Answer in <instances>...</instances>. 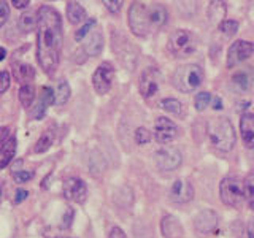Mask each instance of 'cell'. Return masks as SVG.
Segmentation results:
<instances>
[{
    "instance_id": "cell-1",
    "label": "cell",
    "mask_w": 254,
    "mask_h": 238,
    "mask_svg": "<svg viewBox=\"0 0 254 238\" xmlns=\"http://www.w3.org/2000/svg\"><path fill=\"white\" fill-rule=\"evenodd\" d=\"M37 60L46 75H54L59 67L64 32L61 14L50 5H42L38 10Z\"/></svg>"
},
{
    "instance_id": "cell-2",
    "label": "cell",
    "mask_w": 254,
    "mask_h": 238,
    "mask_svg": "<svg viewBox=\"0 0 254 238\" xmlns=\"http://www.w3.org/2000/svg\"><path fill=\"white\" fill-rule=\"evenodd\" d=\"M169 19L165 6L161 3L133 2L127 13V22L133 35L148 37L151 32L161 29Z\"/></svg>"
},
{
    "instance_id": "cell-3",
    "label": "cell",
    "mask_w": 254,
    "mask_h": 238,
    "mask_svg": "<svg viewBox=\"0 0 254 238\" xmlns=\"http://www.w3.org/2000/svg\"><path fill=\"white\" fill-rule=\"evenodd\" d=\"M206 135L211 145L222 153H229L235 146L237 133L232 122L224 116H214L206 121Z\"/></svg>"
},
{
    "instance_id": "cell-4",
    "label": "cell",
    "mask_w": 254,
    "mask_h": 238,
    "mask_svg": "<svg viewBox=\"0 0 254 238\" xmlns=\"http://www.w3.org/2000/svg\"><path fill=\"white\" fill-rule=\"evenodd\" d=\"M205 79V71L198 63H186L175 70L172 76V84L181 92H192Z\"/></svg>"
},
{
    "instance_id": "cell-5",
    "label": "cell",
    "mask_w": 254,
    "mask_h": 238,
    "mask_svg": "<svg viewBox=\"0 0 254 238\" xmlns=\"http://www.w3.org/2000/svg\"><path fill=\"white\" fill-rule=\"evenodd\" d=\"M167 50L175 58H186V56H190L197 50V37L188 29H177L169 37Z\"/></svg>"
},
{
    "instance_id": "cell-6",
    "label": "cell",
    "mask_w": 254,
    "mask_h": 238,
    "mask_svg": "<svg viewBox=\"0 0 254 238\" xmlns=\"http://www.w3.org/2000/svg\"><path fill=\"white\" fill-rule=\"evenodd\" d=\"M221 200L227 206L238 208L245 203V181L237 177H227L219 184Z\"/></svg>"
},
{
    "instance_id": "cell-7",
    "label": "cell",
    "mask_w": 254,
    "mask_h": 238,
    "mask_svg": "<svg viewBox=\"0 0 254 238\" xmlns=\"http://www.w3.org/2000/svg\"><path fill=\"white\" fill-rule=\"evenodd\" d=\"M154 162L164 172L177 170L183 162V154L178 148L175 146H164L154 153Z\"/></svg>"
},
{
    "instance_id": "cell-8",
    "label": "cell",
    "mask_w": 254,
    "mask_h": 238,
    "mask_svg": "<svg viewBox=\"0 0 254 238\" xmlns=\"http://www.w3.org/2000/svg\"><path fill=\"white\" fill-rule=\"evenodd\" d=\"M115 79V67L111 62H102L100 65L95 68L92 75V86L97 94L103 95L107 94L111 86H113Z\"/></svg>"
},
{
    "instance_id": "cell-9",
    "label": "cell",
    "mask_w": 254,
    "mask_h": 238,
    "mask_svg": "<svg viewBox=\"0 0 254 238\" xmlns=\"http://www.w3.org/2000/svg\"><path fill=\"white\" fill-rule=\"evenodd\" d=\"M253 54H254L253 42H248V40H237V42H234L229 48L226 63L229 68H234L237 65H240L246 59H250Z\"/></svg>"
},
{
    "instance_id": "cell-10",
    "label": "cell",
    "mask_w": 254,
    "mask_h": 238,
    "mask_svg": "<svg viewBox=\"0 0 254 238\" xmlns=\"http://www.w3.org/2000/svg\"><path fill=\"white\" fill-rule=\"evenodd\" d=\"M162 84V75L156 67H149L140 76V94L145 99H151L159 92Z\"/></svg>"
},
{
    "instance_id": "cell-11",
    "label": "cell",
    "mask_w": 254,
    "mask_h": 238,
    "mask_svg": "<svg viewBox=\"0 0 254 238\" xmlns=\"http://www.w3.org/2000/svg\"><path fill=\"white\" fill-rule=\"evenodd\" d=\"M154 137L159 143H172L180 137V127L172 119L159 116L154 122Z\"/></svg>"
},
{
    "instance_id": "cell-12",
    "label": "cell",
    "mask_w": 254,
    "mask_h": 238,
    "mask_svg": "<svg viewBox=\"0 0 254 238\" xmlns=\"http://www.w3.org/2000/svg\"><path fill=\"white\" fill-rule=\"evenodd\" d=\"M62 190H64V197H65L67 200L75 202V203H83L87 197L86 182L81 178H76V177L67 178L64 181Z\"/></svg>"
},
{
    "instance_id": "cell-13",
    "label": "cell",
    "mask_w": 254,
    "mask_h": 238,
    "mask_svg": "<svg viewBox=\"0 0 254 238\" xmlns=\"http://www.w3.org/2000/svg\"><path fill=\"white\" fill-rule=\"evenodd\" d=\"M169 197L175 203H188L194 198V186L188 179H175L170 186Z\"/></svg>"
},
{
    "instance_id": "cell-14",
    "label": "cell",
    "mask_w": 254,
    "mask_h": 238,
    "mask_svg": "<svg viewBox=\"0 0 254 238\" xmlns=\"http://www.w3.org/2000/svg\"><path fill=\"white\" fill-rule=\"evenodd\" d=\"M218 221H219V216L216 214V211L203 210L194 218V229H195V232L200 235L211 234L213 230L216 229Z\"/></svg>"
},
{
    "instance_id": "cell-15",
    "label": "cell",
    "mask_w": 254,
    "mask_h": 238,
    "mask_svg": "<svg viewBox=\"0 0 254 238\" xmlns=\"http://www.w3.org/2000/svg\"><path fill=\"white\" fill-rule=\"evenodd\" d=\"M54 102H56V95H54V91L51 89V87H48V86L42 87V94H40L37 105L34 107V110L30 111V116L34 119H42L46 113L48 107Z\"/></svg>"
},
{
    "instance_id": "cell-16",
    "label": "cell",
    "mask_w": 254,
    "mask_h": 238,
    "mask_svg": "<svg viewBox=\"0 0 254 238\" xmlns=\"http://www.w3.org/2000/svg\"><path fill=\"white\" fill-rule=\"evenodd\" d=\"M161 232L165 238H183V235H185L181 222L175 216H172V214H165L162 218Z\"/></svg>"
},
{
    "instance_id": "cell-17",
    "label": "cell",
    "mask_w": 254,
    "mask_h": 238,
    "mask_svg": "<svg viewBox=\"0 0 254 238\" xmlns=\"http://www.w3.org/2000/svg\"><path fill=\"white\" fill-rule=\"evenodd\" d=\"M240 133L243 145L250 149H254V115L245 113L240 119Z\"/></svg>"
},
{
    "instance_id": "cell-18",
    "label": "cell",
    "mask_w": 254,
    "mask_h": 238,
    "mask_svg": "<svg viewBox=\"0 0 254 238\" xmlns=\"http://www.w3.org/2000/svg\"><path fill=\"white\" fill-rule=\"evenodd\" d=\"M35 76V70L29 63H24V62H14L13 63V78L16 79L18 83L24 84H29V81H32Z\"/></svg>"
},
{
    "instance_id": "cell-19",
    "label": "cell",
    "mask_w": 254,
    "mask_h": 238,
    "mask_svg": "<svg viewBox=\"0 0 254 238\" xmlns=\"http://www.w3.org/2000/svg\"><path fill=\"white\" fill-rule=\"evenodd\" d=\"M103 50V35L100 30H92L84 43V51L89 56H99Z\"/></svg>"
},
{
    "instance_id": "cell-20",
    "label": "cell",
    "mask_w": 254,
    "mask_h": 238,
    "mask_svg": "<svg viewBox=\"0 0 254 238\" xmlns=\"http://www.w3.org/2000/svg\"><path fill=\"white\" fill-rule=\"evenodd\" d=\"M14 154H16V138L13 135V137H10V140L0 148V170H3L5 167L13 161Z\"/></svg>"
},
{
    "instance_id": "cell-21",
    "label": "cell",
    "mask_w": 254,
    "mask_h": 238,
    "mask_svg": "<svg viewBox=\"0 0 254 238\" xmlns=\"http://www.w3.org/2000/svg\"><path fill=\"white\" fill-rule=\"evenodd\" d=\"M67 18L71 24H79L86 21V10L78 2H67Z\"/></svg>"
},
{
    "instance_id": "cell-22",
    "label": "cell",
    "mask_w": 254,
    "mask_h": 238,
    "mask_svg": "<svg viewBox=\"0 0 254 238\" xmlns=\"http://www.w3.org/2000/svg\"><path fill=\"white\" fill-rule=\"evenodd\" d=\"M70 84L67 83V79H59L58 86H56V91H54V95H56V105H64V103H67L68 99H70Z\"/></svg>"
},
{
    "instance_id": "cell-23",
    "label": "cell",
    "mask_w": 254,
    "mask_h": 238,
    "mask_svg": "<svg viewBox=\"0 0 254 238\" xmlns=\"http://www.w3.org/2000/svg\"><path fill=\"white\" fill-rule=\"evenodd\" d=\"M159 107H161L164 111L170 115H175V116H181L183 111H185V105L177 100V99H172V97H167V99H162L161 103H159Z\"/></svg>"
},
{
    "instance_id": "cell-24",
    "label": "cell",
    "mask_w": 254,
    "mask_h": 238,
    "mask_svg": "<svg viewBox=\"0 0 254 238\" xmlns=\"http://www.w3.org/2000/svg\"><path fill=\"white\" fill-rule=\"evenodd\" d=\"M54 137H56L54 130H51V129L45 130V132L42 133V137L38 138V141H37L35 148H34L35 153H38V154L46 153V151L53 146V143H54Z\"/></svg>"
},
{
    "instance_id": "cell-25",
    "label": "cell",
    "mask_w": 254,
    "mask_h": 238,
    "mask_svg": "<svg viewBox=\"0 0 254 238\" xmlns=\"http://www.w3.org/2000/svg\"><path fill=\"white\" fill-rule=\"evenodd\" d=\"M232 83L234 86H237L240 91H248L250 86L253 83V75L250 70H242L237 71V73L232 76Z\"/></svg>"
},
{
    "instance_id": "cell-26",
    "label": "cell",
    "mask_w": 254,
    "mask_h": 238,
    "mask_svg": "<svg viewBox=\"0 0 254 238\" xmlns=\"http://www.w3.org/2000/svg\"><path fill=\"white\" fill-rule=\"evenodd\" d=\"M38 26V14L35 13H32V11H26V13H22L21 14V18H19V29L22 32H32L35 27Z\"/></svg>"
},
{
    "instance_id": "cell-27",
    "label": "cell",
    "mask_w": 254,
    "mask_h": 238,
    "mask_svg": "<svg viewBox=\"0 0 254 238\" xmlns=\"http://www.w3.org/2000/svg\"><path fill=\"white\" fill-rule=\"evenodd\" d=\"M35 99V87L32 84H24L19 89V102L24 108H29Z\"/></svg>"
},
{
    "instance_id": "cell-28",
    "label": "cell",
    "mask_w": 254,
    "mask_h": 238,
    "mask_svg": "<svg viewBox=\"0 0 254 238\" xmlns=\"http://www.w3.org/2000/svg\"><path fill=\"white\" fill-rule=\"evenodd\" d=\"M213 102V95L210 92H198L194 99V105L197 111H203L206 110Z\"/></svg>"
},
{
    "instance_id": "cell-29",
    "label": "cell",
    "mask_w": 254,
    "mask_h": 238,
    "mask_svg": "<svg viewBox=\"0 0 254 238\" xmlns=\"http://www.w3.org/2000/svg\"><path fill=\"white\" fill-rule=\"evenodd\" d=\"M219 30L224 34L226 37H234L238 30V21L235 19H226L219 24Z\"/></svg>"
},
{
    "instance_id": "cell-30",
    "label": "cell",
    "mask_w": 254,
    "mask_h": 238,
    "mask_svg": "<svg viewBox=\"0 0 254 238\" xmlns=\"http://www.w3.org/2000/svg\"><path fill=\"white\" fill-rule=\"evenodd\" d=\"M245 203L254 210V179H245Z\"/></svg>"
},
{
    "instance_id": "cell-31",
    "label": "cell",
    "mask_w": 254,
    "mask_h": 238,
    "mask_svg": "<svg viewBox=\"0 0 254 238\" xmlns=\"http://www.w3.org/2000/svg\"><path fill=\"white\" fill-rule=\"evenodd\" d=\"M151 132L146 129V127H138L137 130H135V141L138 143V145H146V143L151 141Z\"/></svg>"
},
{
    "instance_id": "cell-32",
    "label": "cell",
    "mask_w": 254,
    "mask_h": 238,
    "mask_svg": "<svg viewBox=\"0 0 254 238\" xmlns=\"http://www.w3.org/2000/svg\"><path fill=\"white\" fill-rule=\"evenodd\" d=\"M11 175H13V179L16 182H19V184L27 182L34 178V172H29V170H14V172H11Z\"/></svg>"
},
{
    "instance_id": "cell-33",
    "label": "cell",
    "mask_w": 254,
    "mask_h": 238,
    "mask_svg": "<svg viewBox=\"0 0 254 238\" xmlns=\"http://www.w3.org/2000/svg\"><path fill=\"white\" fill-rule=\"evenodd\" d=\"M95 26V19H89V21H87L86 24H84V26L81 27V29H79V30H76V34H75V40H78V42H79V40H83L87 34H91V32H92V27Z\"/></svg>"
},
{
    "instance_id": "cell-34",
    "label": "cell",
    "mask_w": 254,
    "mask_h": 238,
    "mask_svg": "<svg viewBox=\"0 0 254 238\" xmlns=\"http://www.w3.org/2000/svg\"><path fill=\"white\" fill-rule=\"evenodd\" d=\"M11 84V78L8 71H0V94H5Z\"/></svg>"
},
{
    "instance_id": "cell-35",
    "label": "cell",
    "mask_w": 254,
    "mask_h": 238,
    "mask_svg": "<svg viewBox=\"0 0 254 238\" xmlns=\"http://www.w3.org/2000/svg\"><path fill=\"white\" fill-rule=\"evenodd\" d=\"M103 5L107 6L108 11L116 14V13H119V10H121L123 2H121V0H105V2H103Z\"/></svg>"
},
{
    "instance_id": "cell-36",
    "label": "cell",
    "mask_w": 254,
    "mask_h": 238,
    "mask_svg": "<svg viewBox=\"0 0 254 238\" xmlns=\"http://www.w3.org/2000/svg\"><path fill=\"white\" fill-rule=\"evenodd\" d=\"M8 16H10V6L6 2H0V27L6 22Z\"/></svg>"
},
{
    "instance_id": "cell-37",
    "label": "cell",
    "mask_w": 254,
    "mask_h": 238,
    "mask_svg": "<svg viewBox=\"0 0 254 238\" xmlns=\"http://www.w3.org/2000/svg\"><path fill=\"white\" fill-rule=\"evenodd\" d=\"M10 140V129L8 127H0V148Z\"/></svg>"
},
{
    "instance_id": "cell-38",
    "label": "cell",
    "mask_w": 254,
    "mask_h": 238,
    "mask_svg": "<svg viewBox=\"0 0 254 238\" xmlns=\"http://www.w3.org/2000/svg\"><path fill=\"white\" fill-rule=\"evenodd\" d=\"M108 238H127V237H126L124 230L121 227H113V229L110 230Z\"/></svg>"
},
{
    "instance_id": "cell-39",
    "label": "cell",
    "mask_w": 254,
    "mask_h": 238,
    "mask_svg": "<svg viewBox=\"0 0 254 238\" xmlns=\"http://www.w3.org/2000/svg\"><path fill=\"white\" fill-rule=\"evenodd\" d=\"M27 195H29V192H27L26 189H18V190H16V195H14V203L18 205V203H21L22 200H26Z\"/></svg>"
},
{
    "instance_id": "cell-40",
    "label": "cell",
    "mask_w": 254,
    "mask_h": 238,
    "mask_svg": "<svg viewBox=\"0 0 254 238\" xmlns=\"http://www.w3.org/2000/svg\"><path fill=\"white\" fill-rule=\"evenodd\" d=\"M29 3H30L29 0H13V2H11V5L14 8H27Z\"/></svg>"
},
{
    "instance_id": "cell-41",
    "label": "cell",
    "mask_w": 254,
    "mask_h": 238,
    "mask_svg": "<svg viewBox=\"0 0 254 238\" xmlns=\"http://www.w3.org/2000/svg\"><path fill=\"white\" fill-rule=\"evenodd\" d=\"M67 216H64V222H62V227H68L71 224V218H73V210H67Z\"/></svg>"
},
{
    "instance_id": "cell-42",
    "label": "cell",
    "mask_w": 254,
    "mask_h": 238,
    "mask_svg": "<svg viewBox=\"0 0 254 238\" xmlns=\"http://www.w3.org/2000/svg\"><path fill=\"white\" fill-rule=\"evenodd\" d=\"M246 232H248V238H254V219H251L248 222V229H246Z\"/></svg>"
},
{
    "instance_id": "cell-43",
    "label": "cell",
    "mask_w": 254,
    "mask_h": 238,
    "mask_svg": "<svg viewBox=\"0 0 254 238\" xmlns=\"http://www.w3.org/2000/svg\"><path fill=\"white\" fill-rule=\"evenodd\" d=\"M213 108L214 110H221L222 108V102H221V99H218V97H213Z\"/></svg>"
},
{
    "instance_id": "cell-44",
    "label": "cell",
    "mask_w": 254,
    "mask_h": 238,
    "mask_svg": "<svg viewBox=\"0 0 254 238\" xmlns=\"http://www.w3.org/2000/svg\"><path fill=\"white\" fill-rule=\"evenodd\" d=\"M5 56H6V50H5V48L0 46V60H3V59H5Z\"/></svg>"
},
{
    "instance_id": "cell-45",
    "label": "cell",
    "mask_w": 254,
    "mask_h": 238,
    "mask_svg": "<svg viewBox=\"0 0 254 238\" xmlns=\"http://www.w3.org/2000/svg\"><path fill=\"white\" fill-rule=\"evenodd\" d=\"M2 190H3V182L0 181V197H2Z\"/></svg>"
}]
</instances>
